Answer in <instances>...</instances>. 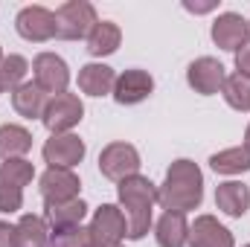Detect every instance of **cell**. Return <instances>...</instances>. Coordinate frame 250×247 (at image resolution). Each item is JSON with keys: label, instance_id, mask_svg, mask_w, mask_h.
Masks as SVG:
<instances>
[{"label": "cell", "instance_id": "1", "mask_svg": "<svg viewBox=\"0 0 250 247\" xmlns=\"http://www.w3.org/2000/svg\"><path fill=\"white\" fill-rule=\"evenodd\" d=\"M204 201V175L198 163L192 160H175L166 172V181L157 189V204L166 212H192Z\"/></svg>", "mask_w": 250, "mask_h": 247}, {"label": "cell", "instance_id": "2", "mask_svg": "<svg viewBox=\"0 0 250 247\" xmlns=\"http://www.w3.org/2000/svg\"><path fill=\"white\" fill-rule=\"evenodd\" d=\"M117 195H120L125 224H128V239L140 242L151 227V209L157 204V186L143 175H134V178L120 181Z\"/></svg>", "mask_w": 250, "mask_h": 247}, {"label": "cell", "instance_id": "3", "mask_svg": "<svg viewBox=\"0 0 250 247\" xmlns=\"http://www.w3.org/2000/svg\"><path fill=\"white\" fill-rule=\"evenodd\" d=\"M96 23H99L96 9L87 0H67L56 9V29H59L56 38H64V41L87 38Z\"/></svg>", "mask_w": 250, "mask_h": 247}, {"label": "cell", "instance_id": "4", "mask_svg": "<svg viewBox=\"0 0 250 247\" xmlns=\"http://www.w3.org/2000/svg\"><path fill=\"white\" fill-rule=\"evenodd\" d=\"M90 242L93 247H117L128 236V224H125V215L120 206L114 204H102L93 218H90Z\"/></svg>", "mask_w": 250, "mask_h": 247}, {"label": "cell", "instance_id": "5", "mask_svg": "<svg viewBox=\"0 0 250 247\" xmlns=\"http://www.w3.org/2000/svg\"><path fill=\"white\" fill-rule=\"evenodd\" d=\"M99 172L108 181H125L140 175V151L131 143H111L99 151Z\"/></svg>", "mask_w": 250, "mask_h": 247}, {"label": "cell", "instance_id": "6", "mask_svg": "<svg viewBox=\"0 0 250 247\" xmlns=\"http://www.w3.org/2000/svg\"><path fill=\"white\" fill-rule=\"evenodd\" d=\"M82 117H84L82 99L76 93H59V96H50L41 123L47 125L50 134H70V128L82 123Z\"/></svg>", "mask_w": 250, "mask_h": 247}, {"label": "cell", "instance_id": "7", "mask_svg": "<svg viewBox=\"0 0 250 247\" xmlns=\"http://www.w3.org/2000/svg\"><path fill=\"white\" fill-rule=\"evenodd\" d=\"M32 76H35V84L47 93V96H59L67 93V84H70V67L62 56L56 53H41L35 56L32 62Z\"/></svg>", "mask_w": 250, "mask_h": 247}, {"label": "cell", "instance_id": "8", "mask_svg": "<svg viewBox=\"0 0 250 247\" xmlns=\"http://www.w3.org/2000/svg\"><path fill=\"white\" fill-rule=\"evenodd\" d=\"M15 29H18L21 38L35 41V44L50 41L59 32L56 29V12H50L44 6H23L18 12V18H15Z\"/></svg>", "mask_w": 250, "mask_h": 247}, {"label": "cell", "instance_id": "9", "mask_svg": "<svg viewBox=\"0 0 250 247\" xmlns=\"http://www.w3.org/2000/svg\"><path fill=\"white\" fill-rule=\"evenodd\" d=\"M224 79H227V70L218 59H209V56H201L187 67V82L189 87L201 96H212V93H221L224 87Z\"/></svg>", "mask_w": 250, "mask_h": 247}, {"label": "cell", "instance_id": "10", "mask_svg": "<svg viewBox=\"0 0 250 247\" xmlns=\"http://www.w3.org/2000/svg\"><path fill=\"white\" fill-rule=\"evenodd\" d=\"M44 160L50 169H73L84 160V143L76 134H53L44 143Z\"/></svg>", "mask_w": 250, "mask_h": 247}, {"label": "cell", "instance_id": "11", "mask_svg": "<svg viewBox=\"0 0 250 247\" xmlns=\"http://www.w3.org/2000/svg\"><path fill=\"white\" fill-rule=\"evenodd\" d=\"M215 47L227 50V53H239L245 44H248L250 32H248V21L236 12H224L212 21V29H209Z\"/></svg>", "mask_w": 250, "mask_h": 247}, {"label": "cell", "instance_id": "12", "mask_svg": "<svg viewBox=\"0 0 250 247\" xmlns=\"http://www.w3.org/2000/svg\"><path fill=\"white\" fill-rule=\"evenodd\" d=\"M38 184H41L44 204L73 201V198H79V189H82V181L73 169H47Z\"/></svg>", "mask_w": 250, "mask_h": 247}, {"label": "cell", "instance_id": "13", "mask_svg": "<svg viewBox=\"0 0 250 247\" xmlns=\"http://www.w3.org/2000/svg\"><path fill=\"white\" fill-rule=\"evenodd\" d=\"M154 90V79L146 70H125L123 76H117L114 84V99L120 105H140L143 99H148Z\"/></svg>", "mask_w": 250, "mask_h": 247}, {"label": "cell", "instance_id": "14", "mask_svg": "<svg viewBox=\"0 0 250 247\" xmlns=\"http://www.w3.org/2000/svg\"><path fill=\"white\" fill-rule=\"evenodd\" d=\"M84 215H87V204L82 198L62 201V204H44V221L53 230V236L64 233V230H73V227H82Z\"/></svg>", "mask_w": 250, "mask_h": 247}, {"label": "cell", "instance_id": "15", "mask_svg": "<svg viewBox=\"0 0 250 247\" xmlns=\"http://www.w3.org/2000/svg\"><path fill=\"white\" fill-rule=\"evenodd\" d=\"M189 245L192 247H236L233 233L218 224L212 215H198L195 224H189Z\"/></svg>", "mask_w": 250, "mask_h": 247}, {"label": "cell", "instance_id": "16", "mask_svg": "<svg viewBox=\"0 0 250 247\" xmlns=\"http://www.w3.org/2000/svg\"><path fill=\"white\" fill-rule=\"evenodd\" d=\"M117 73L108 64H84L79 70V90L87 96H108L114 93Z\"/></svg>", "mask_w": 250, "mask_h": 247}, {"label": "cell", "instance_id": "17", "mask_svg": "<svg viewBox=\"0 0 250 247\" xmlns=\"http://www.w3.org/2000/svg\"><path fill=\"white\" fill-rule=\"evenodd\" d=\"M215 206L230 215V218H242L250 209V189L239 181H227V184H218L215 189Z\"/></svg>", "mask_w": 250, "mask_h": 247}, {"label": "cell", "instance_id": "18", "mask_svg": "<svg viewBox=\"0 0 250 247\" xmlns=\"http://www.w3.org/2000/svg\"><path fill=\"white\" fill-rule=\"evenodd\" d=\"M47 102H50V96H47L35 82H23V84L12 93V108H15L23 120H41Z\"/></svg>", "mask_w": 250, "mask_h": 247}, {"label": "cell", "instance_id": "19", "mask_svg": "<svg viewBox=\"0 0 250 247\" xmlns=\"http://www.w3.org/2000/svg\"><path fill=\"white\" fill-rule=\"evenodd\" d=\"M12 247H50V227L41 215H21L15 224Z\"/></svg>", "mask_w": 250, "mask_h": 247}, {"label": "cell", "instance_id": "20", "mask_svg": "<svg viewBox=\"0 0 250 247\" xmlns=\"http://www.w3.org/2000/svg\"><path fill=\"white\" fill-rule=\"evenodd\" d=\"M154 239L160 247H187L189 224L184 212H163V218L154 224Z\"/></svg>", "mask_w": 250, "mask_h": 247}, {"label": "cell", "instance_id": "21", "mask_svg": "<svg viewBox=\"0 0 250 247\" xmlns=\"http://www.w3.org/2000/svg\"><path fill=\"white\" fill-rule=\"evenodd\" d=\"M123 44V29L114 23V21H99L90 35H87V53L93 59H102V56H111L117 53Z\"/></svg>", "mask_w": 250, "mask_h": 247}, {"label": "cell", "instance_id": "22", "mask_svg": "<svg viewBox=\"0 0 250 247\" xmlns=\"http://www.w3.org/2000/svg\"><path fill=\"white\" fill-rule=\"evenodd\" d=\"M32 148V134L23 125H0V160H21Z\"/></svg>", "mask_w": 250, "mask_h": 247}, {"label": "cell", "instance_id": "23", "mask_svg": "<svg viewBox=\"0 0 250 247\" xmlns=\"http://www.w3.org/2000/svg\"><path fill=\"white\" fill-rule=\"evenodd\" d=\"M209 166L218 175H242V172H250V151L245 145L224 148V151H218V154L209 157Z\"/></svg>", "mask_w": 250, "mask_h": 247}, {"label": "cell", "instance_id": "24", "mask_svg": "<svg viewBox=\"0 0 250 247\" xmlns=\"http://www.w3.org/2000/svg\"><path fill=\"white\" fill-rule=\"evenodd\" d=\"M26 73H29V62L23 56H3V62H0V90L15 93L23 84Z\"/></svg>", "mask_w": 250, "mask_h": 247}, {"label": "cell", "instance_id": "25", "mask_svg": "<svg viewBox=\"0 0 250 247\" xmlns=\"http://www.w3.org/2000/svg\"><path fill=\"white\" fill-rule=\"evenodd\" d=\"M35 178V166L29 160H6L0 163V184L3 186H15V189H23V186L32 184Z\"/></svg>", "mask_w": 250, "mask_h": 247}, {"label": "cell", "instance_id": "26", "mask_svg": "<svg viewBox=\"0 0 250 247\" xmlns=\"http://www.w3.org/2000/svg\"><path fill=\"white\" fill-rule=\"evenodd\" d=\"M221 93H224V99L233 111H250V79L239 76V73L227 76Z\"/></svg>", "mask_w": 250, "mask_h": 247}, {"label": "cell", "instance_id": "27", "mask_svg": "<svg viewBox=\"0 0 250 247\" xmlns=\"http://www.w3.org/2000/svg\"><path fill=\"white\" fill-rule=\"evenodd\" d=\"M90 230L87 227H73L53 236V247H90Z\"/></svg>", "mask_w": 250, "mask_h": 247}, {"label": "cell", "instance_id": "28", "mask_svg": "<svg viewBox=\"0 0 250 247\" xmlns=\"http://www.w3.org/2000/svg\"><path fill=\"white\" fill-rule=\"evenodd\" d=\"M23 206V189H15V186H3L0 184V212H18Z\"/></svg>", "mask_w": 250, "mask_h": 247}, {"label": "cell", "instance_id": "29", "mask_svg": "<svg viewBox=\"0 0 250 247\" xmlns=\"http://www.w3.org/2000/svg\"><path fill=\"white\" fill-rule=\"evenodd\" d=\"M236 70H239V76L250 79V44H245V47L236 53Z\"/></svg>", "mask_w": 250, "mask_h": 247}, {"label": "cell", "instance_id": "30", "mask_svg": "<svg viewBox=\"0 0 250 247\" xmlns=\"http://www.w3.org/2000/svg\"><path fill=\"white\" fill-rule=\"evenodd\" d=\"M12 236H15V227L9 221H0V247H12Z\"/></svg>", "mask_w": 250, "mask_h": 247}, {"label": "cell", "instance_id": "31", "mask_svg": "<svg viewBox=\"0 0 250 247\" xmlns=\"http://www.w3.org/2000/svg\"><path fill=\"white\" fill-rule=\"evenodd\" d=\"M187 12H195V15H204V12H212L215 3H184Z\"/></svg>", "mask_w": 250, "mask_h": 247}, {"label": "cell", "instance_id": "32", "mask_svg": "<svg viewBox=\"0 0 250 247\" xmlns=\"http://www.w3.org/2000/svg\"><path fill=\"white\" fill-rule=\"evenodd\" d=\"M245 148L250 151V125H248V131H245Z\"/></svg>", "mask_w": 250, "mask_h": 247}, {"label": "cell", "instance_id": "33", "mask_svg": "<svg viewBox=\"0 0 250 247\" xmlns=\"http://www.w3.org/2000/svg\"><path fill=\"white\" fill-rule=\"evenodd\" d=\"M0 62H3V50H0Z\"/></svg>", "mask_w": 250, "mask_h": 247}, {"label": "cell", "instance_id": "34", "mask_svg": "<svg viewBox=\"0 0 250 247\" xmlns=\"http://www.w3.org/2000/svg\"><path fill=\"white\" fill-rule=\"evenodd\" d=\"M248 32H250V21H248Z\"/></svg>", "mask_w": 250, "mask_h": 247}, {"label": "cell", "instance_id": "35", "mask_svg": "<svg viewBox=\"0 0 250 247\" xmlns=\"http://www.w3.org/2000/svg\"><path fill=\"white\" fill-rule=\"evenodd\" d=\"M90 247H93V245H90ZM117 247H123V245H117Z\"/></svg>", "mask_w": 250, "mask_h": 247}, {"label": "cell", "instance_id": "36", "mask_svg": "<svg viewBox=\"0 0 250 247\" xmlns=\"http://www.w3.org/2000/svg\"><path fill=\"white\" fill-rule=\"evenodd\" d=\"M245 247H250V245H245Z\"/></svg>", "mask_w": 250, "mask_h": 247}]
</instances>
